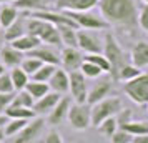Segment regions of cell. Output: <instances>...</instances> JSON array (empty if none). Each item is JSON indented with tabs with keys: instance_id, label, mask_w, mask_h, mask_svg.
<instances>
[{
	"instance_id": "cell-1",
	"label": "cell",
	"mask_w": 148,
	"mask_h": 143,
	"mask_svg": "<svg viewBox=\"0 0 148 143\" xmlns=\"http://www.w3.org/2000/svg\"><path fill=\"white\" fill-rule=\"evenodd\" d=\"M100 15L110 27L120 28L128 35L138 30V8L135 0H98Z\"/></svg>"
},
{
	"instance_id": "cell-2",
	"label": "cell",
	"mask_w": 148,
	"mask_h": 143,
	"mask_svg": "<svg viewBox=\"0 0 148 143\" xmlns=\"http://www.w3.org/2000/svg\"><path fill=\"white\" fill-rule=\"evenodd\" d=\"M101 53L105 55L108 58V62H110V73L108 75H112V80L116 82L118 70L123 65H127L130 62V58L127 57L125 50L121 48V45L118 43V40L115 38V35L112 32H107L105 37H103V50H101Z\"/></svg>"
},
{
	"instance_id": "cell-3",
	"label": "cell",
	"mask_w": 148,
	"mask_h": 143,
	"mask_svg": "<svg viewBox=\"0 0 148 143\" xmlns=\"http://www.w3.org/2000/svg\"><path fill=\"white\" fill-rule=\"evenodd\" d=\"M92 108V127H97L108 116H115L121 108H123V102L120 96H105L100 102L90 105Z\"/></svg>"
},
{
	"instance_id": "cell-4",
	"label": "cell",
	"mask_w": 148,
	"mask_h": 143,
	"mask_svg": "<svg viewBox=\"0 0 148 143\" xmlns=\"http://www.w3.org/2000/svg\"><path fill=\"white\" fill-rule=\"evenodd\" d=\"M123 92L133 103L140 105V107H147L148 105V73L141 72L138 77L125 82L123 83Z\"/></svg>"
},
{
	"instance_id": "cell-5",
	"label": "cell",
	"mask_w": 148,
	"mask_h": 143,
	"mask_svg": "<svg viewBox=\"0 0 148 143\" xmlns=\"http://www.w3.org/2000/svg\"><path fill=\"white\" fill-rule=\"evenodd\" d=\"M68 125L77 131H83L92 127V108L87 102L85 103H77L72 102L70 108H68L67 115Z\"/></svg>"
},
{
	"instance_id": "cell-6",
	"label": "cell",
	"mask_w": 148,
	"mask_h": 143,
	"mask_svg": "<svg viewBox=\"0 0 148 143\" xmlns=\"http://www.w3.org/2000/svg\"><path fill=\"white\" fill-rule=\"evenodd\" d=\"M68 17H72V20L77 23L78 28H87V30H107L110 25L101 15L93 14L92 10H82V12H73V10H63Z\"/></svg>"
},
{
	"instance_id": "cell-7",
	"label": "cell",
	"mask_w": 148,
	"mask_h": 143,
	"mask_svg": "<svg viewBox=\"0 0 148 143\" xmlns=\"http://www.w3.org/2000/svg\"><path fill=\"white\" fill-rule=\"evenodd\" d=\"M45 125H47L45 116L35 115L34 118H30L27 122V125L22 128L20 133L12 138V142L14 143H32V142L40 140V136L43 135V130H45Z\"/></svg>"
},
{
	"instance_id": "cell-8",
	"label": "cell",
	"mask_w": 148,
	"mask_h": 143,
	"mask_svg": "<svg viewBox=\"0 0 148 143\" xmlns=\"http://www.w3.org/2000/svg\"><path fill=\"white\" fill-rule=\"evenodd\" d=\"M68 93L72 96V100L77 103H85L87 102V78L80 70H72L68 72Z\"/></svg>"
},
{
	"instance_id": "cell-9",
	"label": "cell",
	"mask_w": 148,
	"mask_h": 143,
	"mask_svg": "<svg viewBox=\"0 0 148 143\" xmlns=\"http://www.w3.org/2000/svg\"><path fill=\"white\" fill-rule=\"evenodd\" d=\"M77 47L83 53H98L103 50V40L95 34V30L78 28L77 30Z\"/></svg>"
},
{
	"instance_id": "cell-10",
	"label": "cell",
	"mask_w": 148,
	"mask_h": 143,
	"mask_svg": "<svg viewBox=\"0 0 148 143\" xmlns=\"http://www.w3.org/2000/svg\"><path fill=\"white\" fill-rule=\"evenodd\" d=\"M72 96H67V95H62L60 100L57 102L52 112L45 116V120H47L48 125H52V127H58L62 123L67 120V115H68V108H70V105H72Z\"/></svg>"
},
{
	"instance_id": "cell-11",
	"label": "cell",
	"mask_w": 148,
	"mask_h": 143,
	"mask_svg": "<svg viewBox=\"0 0 148 143\" xmlns=\"http://www.w3.org/2000/svg\"><path fill=\"white\" fill-rule=\"evenodd\" d=\"M83 62V52L78 47H62L60 50V65L67 72L78 70Z\"/></svg>"
},
{
	"instance_id": "cell-12",
	"label": "cell",
	"mask_w": 148,
	"mask_h": 143,
	"mask_svg": "<svg viewBox=\"0 0 148 143\" xmlns=\"http://www.w3.org/2000/svg\"><path fill=\"white\" fill-rule=\"evenodd\" d=\"M60 93H57V92H47L43 96H40L38 100H35L34 102V112L35 115H40V116H47L50 112H52V108H53L55 105H57V102L60 100Z\"/></svg>"
},
{
	"instance_id": "cell-13",
	"label": "cell",
	"mask_w": 148,
	"mask_h": 143,
	"mask_svg": "<svg viewBox=\"0 0 148 143\" xmlns=\"http://www.w3.org/2000/svg\"><path fill=\"white\" fill-rule=\"evenodd\" d=\"M112 82H113V80H110V78H103V80H98V82L95 83L87 93V103L88 105H93V103L100 102L101 98H105V96L110 95V93H112V88H113Z\"/></svg>"
},
{
	"instance_id": "cell-14",
	"label": "cell",
	"mask_w": 148,
	"mask_h": 143,
	"mask_svg": "<svg viewBox=\"0 0 148 143\" xmlns=\"http://www.w3.org/2000/svg\"><path fill=\"white\" fill-rule=\"evenodd\" d=\"M28 55L37 57L43 63H53V65H60V52H57L55 47L47 45V43H40L38 47H35L34 50H30Z\"/></svg>"
},
{
	"instance_id": "cell-15",
	"label": "cell",
	"mask_w": 148,
	"mask_h": 143,
	"mask_svg": "<svg viewBox=\"0 0 148 143\" xmlns=\"http://www.w3.org/2000/svg\"><path fill=\"white\" fill-rule=\"evenodd\" d=\"M23 57H25V53L20 52V50H17L15 47H12L10 43L0 47V62L3 63V67L7 70L8 68H14V67H18Z\"/></svg>"
},
{
	"instance_id": "cell-16",
	"label": "cell",
	"mask_w": 148,
	"mask_h": 143,
	"mask_svg": "<svg viewBox=\"0 0 148 143\" xmlns=\"http://www.w3.org/2000/svg\"><path fill=\"white\" fill-rule=\"evenodd\" d=\"M48 87L52 92H57L60 95H67L68 93V72L65 68L57 67L53 75L48 80Z\"/></svg>"
},
{
	"instance_id": "cell-17",
	"label": "cell",
	"mask_w": 148,
	"mask_h": 143,
	"mask_svg": "<svg viewBox=\"0 0 148 143\" xmlns=\"http://www.w3.org/2000/svg\"><path fill=\"white\" fill-rule=\"evenodd\" d=\"M98 5V0H55V8L57 10H92Z\"/></svg>"
},
{
	"instance_id": "cell-18",
	"label": "cell",
	"mask_w": 148,
	"mask_h": 143,
	"mask_svg": "<svg viewBox=\"0 0 148 143\" xmlns=\"http://www.w3.org/2000/svg\"><path fill=\"white\" fill-rule=\"evenodd\" d=\"M130 62L138 68L148 67V42H136L130 50Z\"/></svg>"
},
{
	"instance_id": "cell-19",
	"label": "cell",
	"mask_w": 148,
	"mask_h": 143,
	"mask_svg": "<svg viewBox=\"0 0 148 143\" xmlns=\"http://www.w3.org/2000/svg\"><path fill=\"white\" fill-rule=\"evenodd\" d=\"M25 23H27V17L20 12L18 18H17L12 25H8L7 28H3V38H5V43L15 40V38H18V37L23 35V34H27V27H25Z\"/></svg>"
},
{
	"instance_id": "cell-20",
	"label": "cell",
	"mask_w": 148,
	"mask_h": 143,
	"mask_svg": "<svg viewBox=\"0 0 148 143\" xmlns=\"http://www.w3.org/2000/svg\"><path fill=\"white\" fill-rule=\"evenodd\" d=\"M12 47H15L17 50H20V52H23V53H28L30 50H34L35 47H38L42 42L38 37H35V35L32 34H23L20 35L18 38H15V40L8 42Z\"/></svg>"
},
{
	"instance_id": "cell-21",
	"label": "cell",
	"mask_w": 148,
	"mask_h": 143,
	"mask_svg": "<svg viewBox=\"0 0 148 143\" xmlns=\"http://www.w3.org/2000/svg\"><path fill=\"white\" fill-rule=\"evenodd\" d=\"M50 3H52V0H15L14 2V5L20 12H27V14L47 10V8H50Z\"/></svg>"
},
{
	"instance_id": "cell-22",
	"label": "cell",
	"mask_w": 148,
	"mask_h": 143,
	"mask_svg": "<svg viewBox=\"0 0 148 143\" xmlns=\"http://www.w3.org/2000/svg\"><path fill=\"white\" fill-rule=\"evenodd\" d=\"M20 15V10L15 7L14 3H3L0 5V25L3 28H7L8 25H12Z\"/></svg>"
},
{
	"instance_id": "cell-23",
	"label": "cell",
	"mask_w": 148,
	"mask_h": 143,
	"mask_svg": "<svg viewBox=\"0 0 148 143\" xmlns=\"http://www.w3.org/2000/svg\"><path fill=\"white\" fill-rule=\"evenodd\" d=\"M60 34L62 47H77V27L72 25H57Z\"/></svg>"
},
{
	"instance_id": "cell-24",
	"label": "cell",
	"mask_w": 148,
	"mask_h": 143,
	"mask_svg": "<svg viewBox=\"0 0 148 143\" xmlns=\"http://www.w3.org/2000/svg\"><path fill=\"white\" fill-rule=\"evenodd\" d=\"M8 73H10V78H12V83H14L15 92H17V90L25 88L27 82L30 80V75H28L20 65H18V67H14V68H8Z\"/></svg>"
},
{
	"instance_id": "cell-25",
	"label": "cell",
	"mask_w": 148,
	"mask_h": 143,
	"mask_svg": "<svg viewBox=\"0 0 148 143\" xmlns=\"http://www.w3.org/2000/svg\"><path fill=\"white\" fill-rule=\"evenodd\" d=\"M3 113L7 115V118H25V120H30V118H34L35 116L34 108L20 107V105H14V103H10V107H8Z\"/></svg>"
},
{
	"instance_id": "cell-26",
	"label": "cell",
	"mask_w": 148,
	"mask_h": 143,
	"mask_svg": "<svg viewBox=\"0 0 148 143\" xmlns=\"http://www.w3.org/2000/svg\"><path fill=\"white\" fill-rule=\"evenodd\" d=\"M118 128L127 130L130 135H147L148 133V120H130V122L123 123Z\"/></svg>"
},
{
	"instance_id": "cell-27",
	"label": "cell",
	"mask_w": 148,
	"mask_h": 143,
	"mask_svg": "<svg viewBox=\"0 0 148 143\" xmlns=\"http://www.w3.org/2000/svg\"><path fill=\"white\" fill-rule=\"evenodd\" d=\"M25 90L34 96V100H38V98L43 96L47 92H50V87H48L47 82H38V80H32V78H30L27 82V85H25Z\"/></svg>"
},
{
	"instance_id": "cell-28",
	"label": "cell",
	"mask_w": 148,
	"mask_h": 143,
	"mask_svg": "<svg viewBox=\"0 0 148 143\" xmlns=\"http://www.w3.org/2000/svg\"><path fill=\"white\" fill-rule=\"evenodd\" d=\"M27 122L28 120H25V118H8L5 122V125H3V131H5L7 138L17 136L22 131V128L27 125Z\"/></svg>"
},
{
	"instance_id": "cell-29",
	"label": "cell",
	"mask_w": 148,
	"mask_h": 143,
	"mask_svg": "<svg viewBox=\"0 0 148 143\" xmlns=\"http://www.w3.org/2000/svg\"><path fill=\"white\" fill-rule=\"evenodd\" d=\"M140 73H141V68L133 65L132 62H128L127 65H123V67L118 70V73H116V82H128V80H132L135 77H138Z\"/></svg>"
},
{
	"instance_id": "cell-30",
	"label": "cell",
	"mask_w": 148,
	"mask_h": 143,
	"mask_svg": "<svg viewBox=\"0 0 148 143\" xmlns=\"http://www.w3.org/2000/svg\"><path fill=\"white\" fill-rule=\"evenodd\" d=\"M57 67H58V65H53V63H42L40 68H38L30 78H32V80H38V82H47L48 83L50 77L53 75V72L57 70Z\"/></svg>"
},
{
	"instance_id": "cell-31",
	"label": "cell",
	"mask_w": 148,
	"mask_h": 143,
	"mask_svg": "<svg viewBox=\"0 0 148 143\" xmlns=\"http://www.w3.org/2000/svg\"><path fill=\"white\" fill-rule=\"evenodd\" d=\"M83 60L95 63L97 67H100L103 70V73H110V62L101 52H98V53H83Z\"/></svg>"
},
{
	"instance_id": "cell-32",
	"label": "cell",
	"mask_w": 148,
	"mask_h": 143,
	"mask_svg": "<svg viewBox=\"0 0 148 143\" xmlns=\"http://www.w3.org/2000/svg\"><path fill=\"white\" fill-rule=\"evenodd\" d=\"M95 128L98 130L103 136H108V138H110V136L118 130V123H116V118H115V116H108V118H105L101 123H98Z\"/></svg>"
},
{
	"instance_id": "cell-33",
	"label": "cell",
	"mask_w": 148,
	"mask_h": 143,
	"mask_svg": "<svg viewBox=\"0 0 148 143\" xmlns=\"http://www.w3.org/2000/svg\"><path fill=\"white\" fill-rule=\"evenodd\" d=\"M43 63V62H40L37 57H34V55H28V53H25V57L22 58V62H20V67L27 72L28 75L32 77L40 68V65Z\"/></svg>"
},
{
	"instance_id": "cell-34",
	"label": "cell",
	"mask_w": 148,
	"mask_h": 143,
	"mask_svg": "<svg viewBox=\"0 0 148 143\" xmlns=\"http://www.w3.org/2000/svg\"><path fill=\"white\" fill-rule=\"evenodd\" d=\"M78 70L85 75V78H100V77L103 75V70H101L100 67H97L95 63L88 62V60L82 62V65H80Z\"/></svg>"
},
{
	"instance_id": "cell-35",
	"label": "cell",
	"mask_w": 148,
	"mask_h": 143,
	"mask_svg": "<svg viewBox=\"0 0 148 143\" xmlns=\"http://www.w3.org/2000/svg\"><path fill=\"white\" fill-rule=\"evenodd\" d=\"M34 96L28 93L25 88H22V90H17L15 92V95H14V105H20V107H28V108H32L34 107Z\"/></svg>"
},
{
	"instance_id": "cell-36",
	"label": "cell",
	"mask_w": 148,
	"mask_h": 143,
	"mask_svg": "<svg viewBox=\"0 0 148 143\" xmlns=\"http://www.w3.org/2000/svg\"><path fill=\"white\" fill-rule=\"evenodd\" d=\"M132 140H133V135H130L127 130L123 128H118L113 135L110 136V142L113 143H132Z\"/></svg>"
},
{
	"instance_id": "cell-37",
	"label": "cell",
	"mask_w": 148,
	"mask_h": 143,
	"mask_svg": "<svg viewBox=\"0 0 148 143\" xmlns=\"http://www.w3.org/2000/svg\"><path fill=\"white\" fill-rule=\"evenodd\" d=\"M138 27L141 30L148 32V3H141L140 10H138Z\"/></svg>"
},
{
	"instance_id": "cell-38",
	"label": "cell",
	"mask_w": 148,
	"mask_h": 143,
	"mask_svg": "<svg viewBox=\"0 0 148 143\" xmlns=\"http://www.w3.org/2000/svg\"><path fill=\"white\" fill-rule=\"evenodd\" d=\"M0 92H5V93H7V92H15L8 70H5L3 73H0Z\"/></svg>"
},
{
	"instance_id": "cell-39",
	"label": "cell",
	"mask_w": 148,
	"mask_h": 143,
	"mask_svg": "<svg viewBox=\"0 0 148 143\" xmlns=\"http://www.w3.org/2000/svg\"><path fill=\"white\" fill-rule=\"evenodd\" d=\"M14 95L15 92H0V113H3L10 107V103L14 102Z\"/></svg>"
},
{
	"instance_id": "cell-40",
	"label": "cell",
	"mask_w": 148,
	"mask_h": 143,
	"mask_svg": "<svg viewBox=\"0 0 148 143\" xmlns=\"http://www.w3.org/2000/svg\"><path fill=\"white\" fill-rule=\"evenodd\" d=\"M43 138H42V142L43 143H63V138H62V135L57 131V130H48L45 135H42Z\"/></svg>"
},
{
	"instance_id": "cell-41",
	"label": "cell",
	"mask_w": 148,
	"mask_h": 143,
	"mask_svg": "<svg viewBox=\"0 0 148 143\" xmlns=\"http://www.w3.org/2000/svg\"><path fill=\"white\" fill-rule=\"evenodd\" d=\"M132 116H133V112L130 108H121L116 115H115V118H116V123H118V127H121L123 123H127L132 120Z\"/></svg>"
},
{
	"instance_id": "cell-42",
	"label": "cell",
	"mask_w": 148,
	"mask_h": 143,
	"mask_svg": "<svg viewBox=\"0 0 148 143\" xmlns=\"http://www.w3.org/2000/svg\"><path fill=\"white\" fill-rule=\"evenodd\" d=\"M7 140V135H5V131H3V125H0V143L5 142Z\"/></svg>"
},
{
	"instance_id": "cell-43",
	"label": "cell",
	"mask_w": 148,
	"mask_h": 143,
	"mask_svg": "<svg viewBox=\"0 0 148 143\" xmlns=\"http://www.w3.org/2000/svg\"><path fill=\"white\" fill-rule=\"evenodd\" d=\"M3 43H5V38H3V27L0 25V47H2Z\"/></svg>"
},
{
	"instance_id": "cell-44",
	"label": "cell",
	"mask_w": 148,
	"mask_h": 143,
	"mask_svg": "<svg viewBox=\"0 0 148 143\" xmlns=\"http://www.w3.org/2000/svg\"><path fill=\"white\" fill-rule=\"evenodd\" d=\"M8 118H7V115L5 113H0V125H5V122H7Z\"/></svg>"
},
{
	"instance_id": "cell-45",
	"label": "cell",
	"mask_w": 148,
	"mask_h": 143,
	"mask_svg": "<svg viewBox=\"0 0 148 143\" xmlns=\"http://www.w3.org/2000/svg\"><path fill=\"white\" fill-rule=\"evenodd\" d=\"M15 0H0V5H3V3H14Z\"/></svg>"
},
{
	"instance_id": "cell-46",
	"label": "cell",
	"mask_w": 148,
	"mask_h": 143,
	"mask_svg": "<svg viewBox=\"0 0 148 143\" xmlns=\"http://www.w3.org/2000/svg\"><path fill=\"white\" fill-rule=\"evenodd\" d=\"M5 70H7V68L3 67V63H2V62H0V73H3V72H5Z\"/></svg>"
},
{
	"instance_id": "cell-47",
	"label": "cell",
	"mask_w": 148,
	"mask_h": 143,
	"mask_svg": "<svg viewBox=\"0 0 148 143\" xmlns=\"http://www.w3.org/2000/svg\"><path fill=\"white\" fill-rule=\"evenodd\" d=\"M143 2H145V3H148V0H143Z\"/></svg>"
},
{
	"instance_id": "cell-48",
	"label": "cell",
	"mask_w": 148,
	"mask_h": 143,
	"mask_svg": "<svg viewBox=\"0 0 148 143\" xmlns=\"http://www.w3.org/2000/svg\"><path fill=\"white\" fill-rule=\"evenodd\" d=\"M147 107H148V105H147Z\"/></svg>"
}]
</instances>
